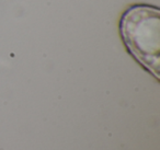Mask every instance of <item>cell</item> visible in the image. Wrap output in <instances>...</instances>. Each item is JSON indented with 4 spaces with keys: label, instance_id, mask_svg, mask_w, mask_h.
Returning <instances> with one entry per match:
<instances>
[{
    "label": "cell",
    "instance_id": "cell-1",
    "mask_svg": "<svg viewBox=\"0 0 160 150\" xmlns=\"http://www.w3.org/2000/svg\"><path fill=\"white\" fill-rule=\"evenodd\" d=\"M120 35L128 53L156 78H159L160 11L155 6L127 7L118 23Z\"/></svg>",
    "mask_w": 160,
    "mask_h": 150
}]
</instances>
